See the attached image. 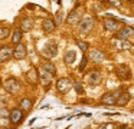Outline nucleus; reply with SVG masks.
Instances as JSON below:
<instances>
[{
	"mask_svg": "<svg viewBox=\"0 0 134 129\" xmlns=\"http://www.w3.org/2000/svg\"><path fill=\"white\" fill-rule=\"evenodd\" d=\"M84 79H85V82L88 83V85H91V86H98L99 83H101V73L99 72H97V70H91V72H88V73H85V76H84Z\"/></svg>",
	"mask_w": 134,
	"mask_h": 129,
	"instance_id": "3",
	"label": "nucleus"
},
{
	"mask_svg": "<svg viewBox=\"0 0 134 129\" xmlns=\"http://www.w3.org/2000/svg\"><path fill=\"white\" fill-rule=\"evenodd\" d=\"M121 92H122L121 89H118V90H115V92H107V93L101 97V103L102 105H115L117 97L120 96Z\"/></svg>",
	"mask_w": 134,
	"mask_h": 129,
	"instance_id": "5",
	"label": "nucleus"
},
{
	"mask_svg": "<svg viewBox=\"0 0 134 129\" xmlns=\"http://www.w3.org/2000/svg\"><path fill=\"white\" fill-rule=\"evenodd\" d=\"M32 106H33L32 100L27 99V97H23V99L20 100V108H19V109H22L23 112H27V110H30V109H32Z\"/></svg>",
	"mask_w": 134,
	"mask_h": 129,
	"instance_id": "23",
	"label": "nucleus"
},
{
	"mask_svg": "<svg viewBox=\"0 0 134 129\" xmlns=\"http://www.w3.org/2000/svg\"><path fill=\"white\" fill-rule=\"evenodd\" d=\"M23 118H25V113H23V110L19 109V108H15L9 112V120L13 125H19V123L23 120Z\"/></svg>",
	"mask_w": 134,
	"mask_h": 129,
	"instance_id": "6",
	"label": "nucleus"
},
{
	"mask_svg": "<svg viewBox=\"0 0 134 129\" xmlns=\"http://www.w3.org/2000/svg\"><path fill=\"white\" fill-rule=\"evenodd\" d=\"M115 75L121 80H130L131 79V70L127 65H120L115 67Z\"/></svg>",
	"mask_w": 134,
	"mask_h": 129,
	"instance_id": "7",
	"label": "nucleus"
},
{
	"mask_svg": "<svg viewBox=\"0 0 134 129\" xmlns=\"http://www.w3.org/2000/svg\"><path fill=\"white\" fill-rule=\"evenodd\" d=\"M97 2H104V0H97Z\"/></svg>",
	"mask_w": 134,
	"mask_h": 129,
	"instance_id": "35",
	"label": "nucleus"
},
{
	"mask_svg": "<svg viewBox=\"0 0 134 129\" xmlns=\"http://www.w3.org/2000/svg\"><path fill=\"white\" fill-rule=\"evenodd\" d=\"M71 88H72V82H71V79H68V77H61V79H58V82H56V89H58L61 93H66L68 90H71Z\"/></svg>",
	"mask_w": 134,
	"mask_h": 129,
	"instance_id": "8",
	"label": "nucleus"
},
{
	"mask_svg": "<svg viewBox=\"0 0 134 129\" xmlns=\"http://www.w3.org/2000/svg\"><path fill=\"white\" fill-rule=\"evenodd\" d=\"M131 36H134V29L130 27V26H122L118 30V34H117V37L122 40H128Z\"/></svg>",
	"mask_w": 134,
	"mask_h": 129,
	"instance_id": "12",
	"label": "nucleus"
},
{
	"mask_svg": "<svg viewBox=\"0 0 134 129\" xmlns=\"http://www.w3.org/2000/svg\"><path fill=\"white\" fill-rule=\"evenodd\" d=\"M9 34H10V29L9 27H6V26H2V27H0V40L7 39Z\"/></svg>",
	"mask_w": 134,
	"mask_h": 129,
	"instance_id": "26",
	"label": "nucleus"
},
{
	"mask_svg": "<svg viewBox=\"0 0 134 129\" xmlns=\"http://www.w3.org/2000/svg\"><path fill=\"white\" fill-rule=\"evenodd\" d=\"M104 27H105V30L107 32H117L118 30V22H117L115 19H107L104 22Z\"/></svg>",
	"mask_w": 134,
	"mask_h": 129,
	"instance_id": "17",
	"label": "nucleus"
},
{
	"mask_svg": "<svg viewBox=\"0 0 134 129\" xmlns=\"http://www.w3.org/2000/svg\"><path fill=\"white\" fill-rule=\"evenodd\" d=\"M42 52H43V56L46 59H53L58 54V45H56V42H52V40L48 42Z\"/></svg>",
	"mask_w": 134,
	"mask_h": 129,
	"instance_id": "4",
	"label": "nucleus"
},
{
	"mask_svg": "<svg viewBox=\"0 0 134 129\" xmlns=\"http://www.w3.org/2000/svg\"><path fill=\"white\" fill-rule=\"evenodd\" d=\"M92 29H94V17L85 16L84 19H81V22H79V24H78V30L81 32V33L87 34V33H90Z\"/></svg>",
	"mask_w": 134,
	"mask_h": 129,
	"instance_id": "2",
	"label": "nucleus"
},
{
	"mask_svg": "<svg viewBox=\"0 0 134 129\" xmlns=\"http://www.w3.org/2000/svg\"><path fill=\"white\" fill-rule=\"evenodd\" d=\"M26 77L32 85H36L39 80V75H38V69L36 67H30V70L26 72Z\"/></svg>",
	"mask_w": 134,
	"mask_h": 129,
	"instance_id": "18",
	"label": "nucleus"
},
{
	"mask_svg": "<svg viewBox=\"0 0 134 129\" xmlns=\"http://www.w3.org/2000/svg\"><path fill=\"white\" fill-rule=\"evenodd\" d=\"M76 45H78V47L81 49V52H87V49H88V45L85 42H81V40H78L76 42Z\"/></svg>",
	"mask_w": 134,
	"mask_h": 129,
	"instance_id": "28",
	"label": "nucleus"
},
{
	"mask_svg": "<svg viewBox=\"0 0 134 129\" xmlns=\"http://www.w3.org/2000/svg\"><path fill=\"white\" fill-rule=\"evenodd\" d=\"M98 129H115V125H114V123H111V122H108V123H104V125H101Z\"/></svg>",
	"mask_w": 134,
	"mask_h": 129,
	"instance_id": "29",
	"label": "nucleus"
},
{
	"mask_svg": "<svg viewBox=\"0 0 134 129\" xmlns=\"http://www.w3.org/2000/svg\"><path fill=\"white\" fill-rule=\"evenodd\" d=\"M111 6H115V7H120L122 4V0H108Z\"/></svg>",
	"mask_w": 134,
	"mask_h": 129,
	"instance_id": "30",
	"label": "nucleus"
},
{
	"mask_svg": "<svg viewBox=\"0 0 134 129\" xmlns=\"http://www.w3.org/2000/svg\"><path fill=\"white\" fill-rule=\"evenodd\" d=\"M82 9H75V10H72L69 13V16H68L66 22L69 23V24H75V23H79L82 19Z\"/></svg>",
	"mask_w": 134,
	"mask_h": 129,
	"instance_id": "11",
	"label": "nucleus"
},
{
	"mask_svg": "<svg viewBox=\"0 0 134 129\" xmlns=\"http://www.w3.org/2000/svg\"><path fill=\"white\" fill-rule=\"evenodd\" d=\"M130 93L128 92H121L120 93V96L117 97V102H115V105L117 106H125L128 102H130Z\"/></svg>",
	"mask_w": 134,
	"mask_h": 129,
	"instance_id": "20",
	"label": "nucleus"
},
{
	"mask_svg": "<svg viewBox=\"0 0 134 129\" xmlns=\"http://www.w3.org/2000/svg\"><path fill=\"white\" fill-rule=\"evenodd\" d=\"M56 22H58V23L62 22V11H59V13L56 14Z\"/></svg>",
	"mask_w": 134,
	"mask_h": 129,
	"instance_id": "32",
	"label": "nucleus"
},
{
	"mask_svg": "<svg viewBox=\"0 0 134 129\" xmlns=\"http://www.w3.org/2000/svg\"><path fill=\"white\" fill-rule=\"evenodd\" d=\"M90 59L92 60L94 63H101L105 57H104V53L99 52L98 49H91L90 50Z\"/></svg>",
	"mask_w": 134,
	"mask_h": 129,
	"instance_id": "14",
	"label": "nucleus"
},
{
	"mask_svg": "<svg viewBox=\"0 0 134 129\" xmlns=\"http://www.w3.org/2000/svg\"><path fill=\"white\" fill-rule=\"evenodd\" d=\"M127 2H128V3H134V0H127Z\"/></svg>",
	"mask_w": 134,
	"mask_h": 129,
	"instance_id": "34",
	"label": "nucleus"
},
{
	"mask_svg": "<svg viewBox=\"0 0 134 129\" xmlns=\"http://www.w3.org/2000/svg\"><path fill=\"white\" fill-rule=\"evenodd\" d=\"M87 62H88V59L87 57H82V60H81V65H79V70H84L85 69V65H87Z\"/></svg>",
	"mask_w": 134,
	"mask_h": 129,
	"instance_id": "31",
	"label": "nucleus"
},
{
	"mask_svg": "<svg viewBox=\"0 0 134 129\" xmlns=\"http://www.w3.org/2000/svg\"><path fill=\"white\" fill-rule=\"evenodd\" d=\"M74 86H75L76 93H78V95H84V88H82V85H81V83H79V82H76Z\"/></svg>",
	"mask_w": 134,
	"mask_h": 129,
	"instance_id": "27",
	"label": "nucleus"
},
{
	"mask_svg": "<svg viewBox=\"0 0 134 129\" xmlns=\"http://www.w3.org/2000/svg\"><path fill=\"white\" fill-rule=\"evenodd\" d=\"M76 60V52L74 50H69L65 53V57H64V62L66 63V65H72L74 62Z\"/></svg>",
	"mask_w": 134,
	"mask_h": 129,
	"instance_id": "22",
	"label": "nucleus"
},
{
	"mask_svg": "<svg viewBox=\"0 0 134 129\" xmlns=\"http://www.w3.org/2000/svg\"><path fill=\"white\" fill-rule=\"evenodd\" d=\"M26 54H27V49L23 43H19V45L15 46V49H13V57H15V59L23 60L25 57H26Z\"/></svg>",
	"mask_w": 134,
	"mask_h": 129,
	"instance_id": "9",
	"label": "nucleus"
},
{
	"mask_svg": "<svg viewBox=\"0 0 134 129\" xmlns=\"http://www.w3.org/2000/svg\"><path fill=\"white\" fill-rule=\"evenodd\" d=\"M120 129H130V128H127V126H124V125H121V126H120Z\"/></svg>",
	"mask_w": 134,
	"mask_h": 129,
	"instance_id": "33",
	"label": "nucleus"
},
{
	"mask_svg": "<svg viewBox=\"0 0 134 129\" xmlns=\"http://www.w3.org/2000/svg\"><path fill=\"white\" fill-rule=\"evenodd\" d=\"M3 88H4V90H6L7 93L16 95V93H19V92H20L22 85H20V82H19L16 77H9V79H6L3 82Z\"/></svg>",
	"mask_w": 134,
	"mask_h": 129,
	"instance_id": "1",
	"label": "nucleus"
},
{
	"mask_svg": "<svg viewBox=\"0 0 134 129\" xmlns=\"http://www.w3.org/2000/svg\"><path fill=\"white\" fill-rule=\"evenodd\" d=\"M114 46H115L118 50H128V49H131V43L128 42V40H122V39H114L113 40Z\"/></svg>",
	"mask_w": 134,
	"mask_h": 129,
	"instance_id": "16",
	"label": "nucleus"
},
{
	"mask_svg": "<svg viewBox=\"0 0 134 129\" xmlns=\"http://www.w3.org/2000/svg\"><path fill=\"white\" fill-rule=\"evenodd\" d=\"M42 69H43V70H46L48 73H51V75H55V72H56L55 65H53V63H51V62H43V63H42Z\"/></svg>",
	"mask_w": 134,
	"mask_h": 129,
	"instance_id": "25",
	"label": "nucleus"
},
{
	"mask_svg": "<svg viewBox=\"0 0 134 129\" xmlns=\"http://www.w3.org/2000/svg\"><path fill=\"white\" fill-rule=\"evenodd\" d=\"M22 36H23V32H22L20 29H16L12 34V43L13 45H19L20 40H22Z\"/></svg>",
	"mask_w": 134,
	"mask_h": 129,
	"instance_id": "24",
	"label": "nucleus"
},
{
	"mask_svg": "<svg viewBox=\"0 0 134 129\" xmlns=\"http://www.w3.org/2000/svg\"><path fill=\"white\" fill-rule=\"evenodd\" d=\"M32 27H33V19H30V17H26V19H23L20 22L22 32H29V30H32Z\"/></svg>",
	"mask_w": 134,
	"mask_h": 129,
	"instance_id": "21",
	"label": "nucleus"
},
{
	"mask_svg": "<svg viewBox=\"0 0 134 129\" xmlns=\"http://www.w3.org/2000/svg\"><path fill=\"white\" fill-rule=\"evenodd\" d=\"M12 56H13V49L10 46H7V45L0 46V63L7 62Z\"/></svg>",
	"mask_w": 134,
	"mask_h": 129,
	"instance_id": "10",
	"label": "nucleus"
},
{
	"mask_svg": "<svg viewBox=\"0 0 134 129\" xmlns=\"http://www.w3.org/2000/svg\"><path fill=\"white\" fill-rule=\"evenodd\" d=\"M55 29H56L55 20H52V19H45L43 22H42V30H43L45 33H51V32H53Z\"/></svg>",
	"mask_w": 134,
	"mask_h": 129,
	"instance_id": "15",
	"label": "nucleus"
},
{
	"mask_svg": "<svg viewBox=\"0 0 134 129\" xmlns=\"http://www.w3.org/2000/svg\"><path fill=\"white\" fill-rule=\"evenodd\" d=\"M7 123H10L9 120V110L6 108H0V126L6 128Z\"/></svg>",
	"mask_w": 134,
	"mask_h": 129,
	"instance_id": "19",
	"label": "nucleus"
},
{
	"mask_svg": "<svg viewBox=\"0 0 134 129\" xmlns=\"http://www.w3.org/2000/svg\"><path fill=\"white\" fill-rule=\"evenodd\" d=\"M52 77H53V75H51V73H48L46 70L41 69V75H39V82L42 83V86H43V88H48V86L51 85V82H52Z\"/></svg>",
	"mask_w": 134,
	"mask_h": 129,
	"instance_id": "13",
	"label": "nucleus"
},
{
	"mask_svg": "<svg viewBox=\"0 0 134 129\" xmlns=\"http://www.w3.org/2000/svg\"><path fill=\"white\" fill-rule=\"evenodd\" d=\"M4 129H7V128H4Z\"/></svg>",
	"mask_w": 134,
	"mask_h": 129,
	"instance_id": "36",
	"label": "nucleus"
}]
</instances>
